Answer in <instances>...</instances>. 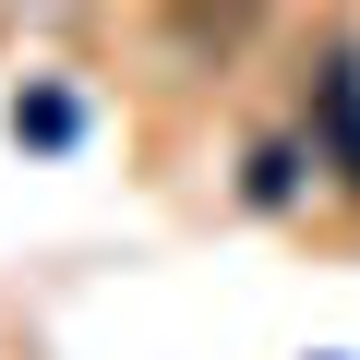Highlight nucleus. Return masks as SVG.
<instances>
[{
	"mask_svg": "<svg viewBox=\"0 0 360 360\" xmlns=\"http://www.w3.org/2000/svg\"><path fill=\"white\" fill-rule=\"evenodd\" d=\"M13 132H25V144H72V96H25Z\"/></svg>",
	"mask_w": 360,
	"mask_h": 360,
	"instance_id": "nucleus-3",
	"label": "nucleus"
},
{
	"mask_svg": "<svg viewBox=\"0 0 360 360\" xmlns=\"http://www.w3.org/2000/svg\"><path fill=\"white\" fill-rule=\"evenodd\" d=\"M312 108H324V156H336V180L360 193V60H324Z\"/></svg>",
	"mask_w": 360,
	"mask_h": 360,
	"instance_id": "nucleus-1",
	"label": "nucleus"
},
{
	"mask_svg": "<svg viewBox=\"0 0 360 360\" xmlns=\"http://www.w3.org/2000/svg\"><path fill=\"white\" fill-rule=\"evenodd\" d=\"M252 13H264V0H168V37L205 60V49H240V37H252Z\"/></svg>",
	"mask_w": 360,
	"mask_h": 360,
	"instance_id": "nucleus-2",
	"label": "nucleus"
}]
</instances>
